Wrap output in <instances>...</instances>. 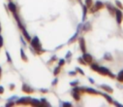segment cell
<instances>
[{"label": "cell", "instance_id": "obj_19", "mask_svg": "<svg viewBox=\"0 0 123 107\" xmlns=\"http://www.w3.org/2000/svg\"><path fill=\"white\" fill-rule=\"evenodd\" d=\"M48 92V90H42V93H47Z\"/></svg>", "mask_w": 123, "mask_h": 107}, {"label": "cell", "instance_id": "obj_14", "mask_svg": "<svg viewBox=\"0 0 123 107\" xmlns=\"http://www.w3.org/2000/svg\"><path fill=\"white\" fill-rule=\"evenodd\" d=\"M3 92H4L3 87H0V93H3Z\"/></svg>", "mask_w": 123, "mask_h": 107}, {"label": "cell", "instance_id": "obj_5", "mask_svg": "<svg viewBox=\"0 0 123 107\" xmlns=\"http://www.w3.org/2000/svg\"><path fill=\"white\" fill-rule=\"evenodd\" d=\"M19 27L21 28V31H22V33H23V35H24V37L26 38V40H27V41H31V37L29 36V34H28V32L26 31V29H25L22 25H20Z\"/></svg>", "mask_w": 123, "mask_h": 107}, {"label": "cell", "instance_id": "obj_12", "mask_svg": "<svg viewBox=\"0 0 123 107\" xmlns=\"http://www.w3.org/2000/svg\"><path fill=\"white\" fill-rule=\"evenodd\" d=\"M42 104H43V105H49V104L48 102H46L45 98H43V99H42Z\"/></svg>", "mask_w": 123, "mask_h": 107}, {"label": "cell", "instance_id": "obj_6", "mask_svg": "<svg viewBox=\"0 0 123 107\" xmlns=\"http://www.w3.org/2000/svg\"><path fill=\"white\" fill-rule=\"evenodd\" d=\"M8 8H9V10H10L13 14L17 13V7H16V5H15L14 3L10 2V3H9V5H8Z\"/></svg>", "mask_w": 123, "mask_h": 107}, {"label": "cell", "instance_id": "obj_3", "mask_svg": "<svg viewBox=\"0 0 123 107\" xmlns=\"http://www.w3.org/2000/svg\"><path fill=\"white\" fill-rule=\"evenodd\" d=\"M30 100H31V98H29V97H24V98H20L17 103H18V104L28 105V104H30Z\"/></svg>", "mask_w": 123, "mask_h": 107}, {"label": "cell", "instance_id": "obj_1", "mask_svg": "<svg viewBox=\"0 0 123 107\" xmlns=\"http://www.w3.org/2000/svg\"><path fill=\"white\" fill-rule=\"evenodd\" d=\"M30 42H31V46L36 50L37 54H42L44 52V50H42V45H41V42L39 41L38 37H34Z\"/></svg>", "mask_w": 123, "mask_h": 107}, {"label": "cell", "instance_id": "obj_15", "mask_svg": "<svg viewBox=\"0 0 123 107\" xmlns=\"http://www.w3.org/2000/svg\"><path fill=\"white\" fill-rule=\"evenodd\" d=\"M63 106H71V103H63Z\"/></svg>", "mask_w": 123, "mask_h": 107}, {"label": "cell", "instance_id": "obj_20", "mask_svg": "<svg viewBox=\"0 0 123 107\" xmlns=\"http://www.w3.org/2000/svg\"><path fill=\"white\" fill-rule=\"evenodd\" d=\"M0 78H1V67H0Z\"/></svg>", "mask_w": 123, "mask_h": 107}, {"label": "cell", "instance_id": "obj_13", "mask_svg": "<svg viewBox=\"0 0 123 107\" xmlns=\"http://www.w3.org/2000/svg\"><path fill=\"white\" fill-rule=\"evenodd\" d=\"M64 63H65V60H64V59H61V60L59 61V66H61V65H64Z\"/></svg>", "mask_w": 123, "mask_h": 107}, {"label": "cell", "instance_id": "obj_21", "mask_svg": "<svg viewBox=\"0 0 123 107\" xmlns=\"http://www.w3.org/2000/svg\"><path fill=\"white\" fill-rule=\"evenodd\" d=\"M0 32H1V25H0Z\"/></svg>", "mask_w": 123, "mask_h": 107}, {"label": "cell", "instance_id": "obj_4", "mask_svg": "<svg viewBox=\"0 0 123 107\" xmlns=\"http://www.w3.org/2000/svg\"><path fill=\"white\" fill-rule=\"evenodd\" d=\"M22 91H23L24 93H33V89H31L27 84H23V86H22Z\"/></svg>", "mask_w": 123, "mask_h": 107}, {"label": "cell", "instance_id": "obj_2", "mask_svg": "<svg viewBox=\"0 0 123 107\" xmlns=\"http://www.w3.org/2000/svg\"><path fill=\"white\" fill-rule=\"evenodd\" d=\"M80 50L84 54L86 52V45H85V39L83 37L80 38Z\"/></svg>", "mask_w": 123, "mask_h": 107}, {"label": "cell", "instance_id": "obj_16", "mask_svg": "<svg viewBox=\"0 0 123 107\" xmlns=\"http://www.w3.org/2000/svg\"><path fill=\"white\" fill-rule=\"evenodd\" d=\"M7 57H8V59H9V61L11 62L12 60H11V57H10V56H9V54H8V53H7Z\"/></svg>", "mask_w": 123, "mask_h": 107}, {"label": "cell", "instance_id": "obj_9", "mask_svg": "<svg viewBox=\"0 0 123 107\" xmlns=\"http://www.w3.org/2000/svg\"><path fill=\"white\" fill-rule=\"evenodd\" d=\"M20 53H21V54H20V56H21V58H22L24 61H27V57L25 56V54L23 53V51H22V50H21V52H20Z\"/></svg>", "mask_w": 123, "mask_h": 107}, {"label": "cell", "instance_id": "obj_7", "mask_svg": "<svg viewBox=\"0 0 123 107\" xmlns=\"http://www.w3.org/2000/svg\"><path fill=\"white\" fill-rule=\"evenodd\" d=\"M30 104H31V105H35V106H37V105H41L42 103H41L40 101H38V100L31 99V100H30Z\"/></svg>", "mask_w": 123, "mask_h": 107}, {"label": "cell", "instance_id": "obj_18", "mask_svg": "<svg viewBox=\"0 0 123 107\" xmlns=\"http://www.w3.org/2000/svg\"><path fill=\"white\" fill-rule=\"evenodd\" d=\"M10 105H14V102H10V103H7V106H10Z\"/></svg>", "mask_w": 123, "mask_h": 107}, {"label": "cell", "instance_id": "obj_11", "mask_svg": "<svg viewBox=\"0 0 123 107\" xmlns=\"http://www.w3.org/2000/svg\"><path fill=\"white\" fill-rule=\"evenodd\" d=\"M3 46V38H2V36L0 35V48H1Z\"/></svg>", "mask_w": 123, "mask_h": 107}, {"label": "cell", "instance_id": "obj_17", "mask_svg": "<svg viewBox=\"0 0 123 107\" xmlns=\"http://www.w3.org/2000/svg\"><path fill=\"white\" fill-rule=\"evenodd\" d=\"M79 83L78 82H74V83H72V86H76V85H78Z\"/></svg>", "mask_w": 123, "mask_h": 107}, {"label": "cell", "instance_id": "obj_10", "mask_svg": "<svg viewBox=\"0 0 123 107\" xmlns=\"http://www.w3.org/2000/svg\"><path fill=\"white\" fill-rule=\"evenodd\" d=\"M60 72V66H57L55 69H54V71H53V73H54V75H57L58 73Z\"/></svg>", "mask_w": 123, "mask_h": 107}, {"label": "cell", "instance_id": "obj_8", "mask_svg": "<svg viewBox=\"0 0 123 107\" xmlns=\"http://www.w3.org/2000/svg\"><path fill=\"white\" fill-rule=\"evenodd\" d=\"M78 34H79V33L77 32V33H76V34L74 35V36L72 37V39H70V41H69V43H73V42H74V41H75V40H76V39L78 38Z\"/></svg>", "mask_w": 123, "mask_h": 107}]
</instances>
